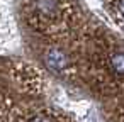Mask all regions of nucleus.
<instances>
[{
	"label": "nucleus",
	"instance_id": "f257e3e1",
	"mask_svg": "<svg viewBox=\"0 0 124 122\" xmlns=\"http://www.w3.org/2000/svg\"><path fill=\"white\" fill-rule=\"evenodd\" d=\"M29 122H56V120L53 119V115H49L46 112H41V114H36Z\"/></svg>",
	"mask_w": 124,
	"mask_h": 122
}]
</instances>
